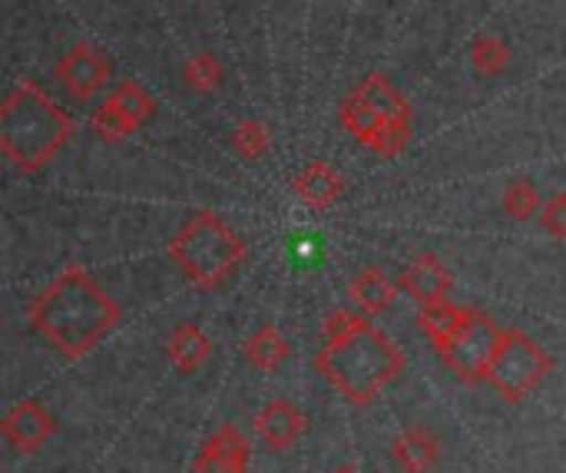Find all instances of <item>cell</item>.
Returning a JSON list of instances; mask_svg holds the SVG:
<instances>
[{
    "instance_id": "obj_1",
    "label": "cell",
    "mask_w": 566,
    "mask_h": 473,
    "mask_svg": "<svg viewBox=\"0 0 566 473\" xmlns=\"http://www.w3.org/2000/svg\"><path fill=\"white\" fill-rule=\"evenodd\" d=\"M325 345L315 355V371L352 404L375 401L408 365L405 351L368 318L338 308L322 325Z\"/></svg>"
},
{
    "instance_id": "obj_2",
    "label": "cell",
    "mask_w": 566,
    "mask_h": 473,
    "mask_svg": "<svg viewBox=\"0 0 566 473\" xmlns=\"http://www.w3.org/2000/svg\"><path fill=\"white\" fill-rule=\"evenodd\" d=\"M33 332H40L63 358H86L123 318L116 298L103 292L80 265H66L27 312Z\"/></svg>"
},
{
    "instance_id": "obj_3",
    "label": "cell",
    "mask_w": 566,
    "mask_h": 473,
    "mask_svg": "<svg viewBox=\"0 0 566 473\" xmlns=\"http://www.w3.org/2000/svg\"><path fill=\"white\" fill-rule=\"evenodd\" d=\"M76 133L73 116L33 80H20L0 103V153L20 172H40Z\"/></svg>"
},
{
    "instance_id": "obj_4",
    "label": "cell",
    "mask_w": 566,
    "mask_h": 473,
    "mask_svg": "<svg viewBox=\"0 0 566 473\" xmlns=\"http://www.w3.org/2000/svg\"><path fill=\"white\" fill-rule=\"evenodd\" d=\"M172 265L202 292H216L245 262V239L212 209H196L169 239Z\"/></svg>"
},
{
    "instance_id": "obj_5",
    "label": "cell",
    "mask_w": 566,
    "mask_h": 473,
    "mask_svg": "<svg viewBox=\"0 0 566 473\" xmlns=\"http://www.w3.org/2000/svg\"><path fill=\"white\" fill-rule=\"evenodd\" d=\"M554 371V358L521 328H511L491 371H488V385L511 404L524 401L531 391H537L547 375Z\"/></svg>"
},
{
    "instance_id": "obj_6",
    "label": "cell",
    "mask_w": 566,
    "mask_h": 473,
    "mask_svg": "<svg viewBox=\"0 0 566 473\" xmlns=\"http://www.w3.org/2000/svg\"><path fill=\"white\" fill-rule=\"evenodd\" d=\"M504 338H507V332L488 312L471 305L468 322L458 328V335L444 348H438V355L454 378H461L464 385H478V381H488V371H491Z\"/></svg>"
},
{
    "instance_id": "obj_7",
    "label": "cell",
    "mask_w": 566,
    "mask_h": 473,
    "mask_svg": "<svg viewBox=\"0 0 566 473\" xmlns=\"http://www.w3.org/2000/svg\"><path fill=\"white\" fill-rule=\"evenodd\" d=\"M156 113V96L139 80H123L96 109H93V133L106 146H119L133 136L149 116Z\"/></svg>"
},
{
    "instance_id": "obj_8",
    "label": "cell",
    "mask_w": 566,
    "mask_h": 473,
    "mask_svg": "<svg viewBox=\"0 0 566 473\" xmlns=\"http://www.w3.org/2000/svg\"><path fill=\"white\" fill-rule=\"evenodd\" d=\"M338 123L368 149H375L385 159H398L408 143H411V126H398L381 119V113H375L365 99H358L355 93L345 96L338 103Z\"/></svg>"
},
{
    "instance_id": "obj_9",
    "label": "cell",
    "mask_w": 566,
    "mask_h": 473,
    "mask_svg": "<svg viewBox=\"0 0 566 473\" xmlns=\"http://www.w3.org/2000/svg\"><path fill=\"white\" fill-rule=\"evenodd\" d=\"M109 73H113L109 56H106L96 43H90V40L70 43L66 53H63V56L56 60V66H53L56 83H60L76 103L93 99V96L106 86Z\"/></svg>"
},
{
    "instance_id": "obj_10",
    "label": "cell",
    "mask_w": 566,
    "mask_h": 473,
    "mask_svg": "<svg viewBox=\"0 0 566 473\" xmlns=\"http://www.w3.org/2000/svg\"><path fill=\"white\" fill-rule=\"evenodd\" d=\"M0 434H3V441H7L13 451H20V454H36V451L56 434V421H53V414H50L36 398H23V401H17V404L3 414Z\"/></svg>"
},
{
    "instance_id": "obj_11",
    "label": "cell",
    "mask_w": 566,
    "mask_h": 473,
    "mask_svg": "<svg viewBox=\"0 0 566 473\" xmlns=\"http://www.w3.org/2000/svg\"><path fill=\"white\" fill-rule=\"evenodd\" d=\"M249 438L235 424H219V431H212V438L199 448L192 473H249Z\"/></svg>"
},
{
    "instance_id": "obj_12",
    "label": "cell",
    "mask_w": 566,
    "mask_h": 473,
    "mask_svg": "<svg viewBox=\"0 0 566 473\" xmlns=\"http://www.w3.org/2000/svg\"><path fill=\"white\" fill-rule=\"evenodd\" d=\"M451 288H454V278L434 252L415 255V262L401 272V292H408L421 308L448 302Z\"/></svg>"
},
{
    "instance_id": "obj_13",
    "label": "cell",
    "mask_w": 566,
    "mask_h": 473,
    "mask_svg": "<svg viewBox=\"0 0 566 473\" xmlns=\"http://www.w3.org/2000/svg\"><path fill=\"white\" fill-rule=\"evenodd\" d=\"M255 434L265 448L272 451H289L302 434H305V414L289 404L285 398H272L259 414H255Z\"/></svg>"
},
{
    "instance_id": "obj_14",
    "label": "cell",
    "mask_w": 566,
    "mask_h": 473,
    "mask_svg": "<svg viewBox=\"0 0 566 473\" xmlns=\"http://www.w3.org/2000/svg\"><path fill=\"white\" fill-rule=\"evenodd\" d=\"M295 196L312 209V212H325L338 202V196L345 192V176L325 162V159H312L298 176H295Z\"/></svg>"
},
{
    "instance_id": "obj_15",
    "label": "cell",
    "mask_w": 566,
    "mask_h": 473,
    "mask_svg": "<svg viewBox=\"0 0 566 473\" xmlns=\"http://www.w3.org/2000/svg\"><path fill=\"white\" fill-rule=\"evenodd\" d=\"M352 93L358 99H365L375 113H381V119L398 123V126H411V103L385 73H368L365 80H358V86Z\"/></svg>"
},
{
    "instance_id": "obj_16",
    "label": "cell",
    "mask_w": 566,
    "mask_h": 473,
    "mask_svg": "<svg viewBox=\"0 0 566 473\" xmlns=\"http://www.w3.org/2000/svg\"><path fill=\"white\" fill-rule=\"evenodd\" d=\"M212 351V341L209 335L196 325V322H182L172 328V335L166 338V358L172 361V368L179 375H192L199 371V365L209 358Z\"/></svg>"
},
{
    "instance_id": "obj_17",
    "label": "cell",
    "mask_w": 566,
    "mask_h": 473,
    "mask_svg": "<svg viewBox=\"0 0 566 473\" xmlns=\"http://www.w3.org/2000/svg\"><path fill=\"white\" fill-rule=\"evenodd\" d=\"M391 458H395V464L405 473H428L438 464V458H441V444H438V438H434L428 428L411 424V428L395 441Z\"/></svg>"
},
{
    "instance_id": "obj_18",
    "label": "cell",
    "mask_w": 566,
    "mask_h": 473,
    "mask_svg": "<svg viewBox=\"0 0 566 473\" xmlns=\"http://www.w3.org/2000/svg\"><path fill=\"white\" fill-rule=\"evenodd\" d=\"M348 295H352V302H355L365 315H381V312H388V308L395 305L398 285L385 275V269L368 265V269H361V272L352 278Z\"/></svg>"
},
{
    "instance_id": "obj_19",
    "label": "cell",
    "mask_w": 566,
    "mask_h": 473,
    "mask_svg": "<svg viewBox=\"0 0 566 473\" xmlns=\"http://www.w3.org/2000/svg\"><path fill=\"white\" fill-rule=\"evenodd\" d=\"M242 355L249 358L252 368H259V371L269 375V371H275V368L289 358V341H285V335L279 332L275 322H262V325L245 338Z\"/></svg>"
},
{
    "instance_id": "obj_20",
    "label": "cell",
    "mask_w": 566,
    "mask_h": 473,
    "mask_svg": "<svg viewBox=\"0 0 566 473\" xmlns=\"http://www.w3.org/2000/svg\"><path fill=\"white\" fill-rule=\"evenodd\" d=\"M468 315H471V305H451V302L428 305V308H421V315H418V328L428 335L431 348L438 351V348H444V345L458 335V328L468 322Z\"/></svg>"
},
{
    "instance_id": "obj_21",
    "label": "cell",
    "mask_w": 566,
    "mask_h": 473,
    "mask_svg": "<svg viewBox=\"0 0 566 473\" xmlns=\"http://www.w3.org/2000/svg\"><path fill=\"white\" fill-rule=\"evenodd\" d=\"M182 80H186V86H189V90H196V93H212V90H219V86H222L226 70H222V63H219V56H216V53L202 50V53H196V56H189V60H186V66H182Z\"/></svg>"
},
{
    "instance_id": "obj_22",
    "label": "cell",
    "mask_w": 566,
    "mask_h": 473,
    "mask_svg": "<svg viewBox=\"0 0 566 473\" xmlns=\"http://www.w3.org/2000/svg\"><path fill=\"white\" fill-rule=\"evenodd\" d=\"M471 63L478 66V73L484 76H497L507 63H511V46L494 36V33H484L471 43Z\"/></svg>"
},
{
    "instance_id": "obj_23",
    "label": "cell",
    "mask_w": 566,
    "mask_h": 473,
    "mask_svg": "<svg viewBox=\"0 0 566 473\" xmlns=\"http://www.w3.org/2000/svg\"><path fill=\"white\" fill-rule=\"evenodd\" d=\"M229 146H232L242 159H259V156L272 146L269 126H265L262 119H242V123L232 129Z\"/></svg>"
},
{
    "instance_id": "obj_24",
    "label": "cell",
    "mask_w": 566,
    "mask_h": 473,
    "mask_svg": "<svg viewBox=\"0 0 566 473\" xmlns=\"http://www.w3.org/2000/svg\"><path fill=\"white\" fill-rule=\"evenodd\" d=\"M541 192L531 179H514L507 189H504V209L511 219L517 222H527L531 216H541Z\"/></svg>"
},
{
    "instance_id": "obj_25",
    "label": "cell",
    "mask_w": 566,
    "mask_h": 473,
    "mask_svg": "<svg viewBox=\"0 0 566 473\" xmlns=\"http://www.w3.org/2000/svg\"><path fill=\"white\" fill-rule=\"evenodd\" d=\"M541 229L554 239H566V192H554L541 206Z\"/></svg>"
},
{
    "instance_id": "obj_26",
    "label": "cell",
    "mask_w": 566,
    "mask_h": 473,
    "mask_svg": "<svg viewBox=\"0 0 566 473\" xmlns=\"http://www.w3.org/2000/svg\"><path fill=\"white\" fill-rule=\"evenodd\" d=\"M332 473H361V471H358L355 464H338V467H335Z\"/></svg>"
}]
</instances>
